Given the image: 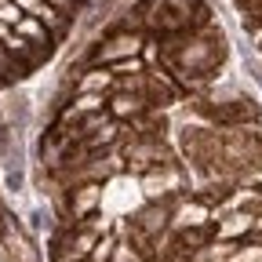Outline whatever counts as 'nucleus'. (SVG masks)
<instances>
[{"label": "nucleus", "mask_w": 262, "mask_h": 262, "mask_svg": "<svg viewBox=\"0 0 262 262\" xmlns=\"http://www.w3.org/2000/svg\"><path fill=\"white\" fill-rule=\"evenodd\" d=\"M215 215H211V204L201 201V196H189V193H179L171 201V229H201V226H211Z\"/></svg>", "instance_id": "1"}, {"label": "nucleus", "mask_w": 262, "mask_h": 262, "mask_svg": "<svg viewBox=\"0 0 262 262\" xmlns=\"http://www.w3.org/2000/svg\"><path fill=\"white\" fill-rule=\"evenodd\" d=\"M127 222L157 241L164 229H171V201H146L135 215H127Z\"/></svg>", "instance_id": "2"}, {"label": "nucleus", "mask_w": 262, "mask_h": 262, "mask_svg": "<svg viewBox=\"0 0 262 262\" xmlns=\"http://www.w3.org/2000/svg\"><path fill=\"white\" fill-rule=\"evenodd\" d=\"M146 110H153V106L146 102V95H139V91L113 88V91L106 95V113H110L113 120H120V124H127L131 117H139V113H146Z\"/></svg>", "instance_id": "3"}, {"label": "nucleus", "mask_w": 262, "mask_h": 262, "mask_svg": "<svg viewBox=\"0 0 262 262\" xmlns=\"http://www.w3.org/2000/svg\"><path fill=\"white\" fill-rule=\"evenodd\" d=\"M251 226H255V215L244 211V208H237V211L219 215V219L211 222V233H215L219 241H244V237L251 233Z\"/></svg>", "instance_id": "4"}, {"label": "nucleus", "mask_w": 262, "mask_h": 262, "mask_svg": "<svg viewBox=\"0 0 262 262\" xmlns=\"http://www.w3.org/2000/svg\"><path fill=\"white\" fill-rule=\"evenodd\" d=\"M113 248H117V233L113 229H106L102 237L95 241V248H91V255H88V262H110V255H113Z\"/></svg>", "instance_id": "5"}, {"label": "nucleus", "mask_w": 262, "mask_h": 262, "mask_svg": "<svg viewBox=\"0 0 262 262\" xmlns=\"http://www.w3.org/2000/svg\"><path fill=\"white\" fill-rule=\"evenodd\" d=\"M244 73L262 95V51H244Z\"/></svg>", "instance_id": "6"}, {"label": "nucleus", "mask_w": 262, "mask_h": 262, "mask_svg": "<svg viewBox=\"0 0 262 262\" xmlns=\"http://www.w3.org/2000/svg\"><path fill=\"white\" fill-rule=\"evenodd\" d=\"M110 70H113V77H135L146 70V62H142V55H131V58H117Z\"/></svg>", "instance_id": "7"}, {"label": "nucleus", "mask_w": 262, "mask_h": 262, "mask_svg": "<svg viewBox=\"0 0 262 262\" xmlns=\"http://www.w3.org/2000/svg\"><path fill=\"white\" fill-rule=\"evenodd\" d=\"M110 262H146L135 248H131L124 237H117V248H113V255H110Z\"/></svg>", "instance_id": "8"}]
</instances>
